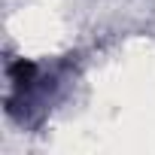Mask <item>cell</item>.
Here are the masks:
<instances>
[{
	"label": "cell",
	"instance_id": "obj_1",
	"mask_svg": "<svg viewBox=\"0 0 155 155\" xmlns=\"http://www.w3.org/2000/svg\"><path fill=\"white\" fill-rule=\"evenodd\" d=\"M34 76H37V64H31V61H25V58L9 64V79H12L15 88H28V85L34 82Z\"/></svg>",
	"mask_w": 155,
	"mask_h": 155
}]
</instances>
